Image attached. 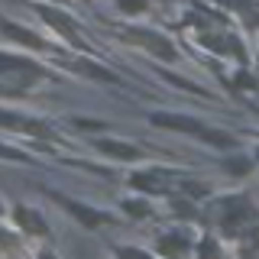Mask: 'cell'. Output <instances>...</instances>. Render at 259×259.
<instances>
[{"instance_id": "8fae6325", "label": "cell", "mask_w": 259, "mask_h": 259, "mask_svg": "<svg viewBox=\"0 0 259 259\" xmlns=\"http://www.w3.org/2000/svg\"><path fill=\"white\" fill-rule=\"evenodd\" d=\"M130 188L149 191V194H162V191H165V185L159 182L156 172H136V175H130Z\"/></svg>"}, {"instance_id": "2e32d148", "label": "cell", "mask_w": 259, "mask_h": 259, "mask_svg": "<svg viewBox=\"0 0 259 259\" xmlns=\"http://www.w3.org/2000/svg\"><path fill=\"white\" fill-rule=\"evenodd\" d=\"M123 210L133 217H146L149 214V207H146V201H123Z\"/></svg>"}, {"instance_id": "ac0fdd59", "label": "cell", "mask_w": 259, "mask_h": 259, "mask_svg": "<svg viewBox=\"0 0 259 259\" xmlns=\"http://www.w3.org/2000/svg\"><path fill=\"white\" fill-rule=\"evenodd\" d=\"M162 78H168V81H172V84H175V88H185V91H198V88H194V84H191V81H185V78H178V75H172V71H165V75H162Z\"/></svg>"}, {"instance_id": "e0dca14e", "label": "cell", "mask_w": 259, "mask_h": 259, "mask_svg": "<svg viewBox=\"0 0 259 259\" xmlns=\"http://www.w3.org/2000/svg\"><path fill=\"white\" fill-rule=\"evenodd\" d=\"M233 88H246V91H249V88H259V81L253 75H246V71H240V75L233 78Z\"/></svg>"}, {"instance_id": "9a60e30c", "label": "cell", "mask_w": 259, "mask_h": 259, "mask_svg": "<svg viewBox=\"0 0 259 259\" xmlns=\"http://www.w3.org/2000/svg\"><path fill=\"white\" fill-rule=\"evenodd\" d=\"M117 10L130 13V16H133V13H146V10H149V0H117Z\"/></svg>"}, {"instance_id": "44dd1931", "label": "cell", "mask_w": 259, "mask_h": 259, "mask_svg": "<svg viewBox=\"0 0 259 259\" xmlns=\"http://www.w3.org/2000/svg\"><path fill=\"white\" fill-rule=\"evenodd\" d=\"M182 188L188 191V194H207L204 185H198V182H182Z\"/></svg>"}, {"instance_id": "ffe728a7", "label": "cell", "mask_w": 259, "mask_h": 259, "mask_svg": "<svg viewBox=\"0 0 259 259\" xmlns=\"http://www.w3.org/2000/svg\"><path fill=\"white\" fill-rule=\"evenodd\" d=\"M227 168H230V172H237V175H243L249 168V162H243V159H230L227 162Z\"/></svg>"}, {"instance_id": "3957f363", "label": "cell", "mask_w": 259, "mask_h": 259, "mask_svg": "<svg viewBox=\"0 0 259 259\" xmlns=\"http://www.w3.org/2000/svg\"><path fill=\"white\" fill-rule=\"evenodd\" d=\"M36 13H39V20L49 23L55 32H62L68 42H78V23L71 20L65 10H59V7H46V4H36Z\"/></svg>"}, {"instance_id": "d4e9b609", "label": "cell", "mask_w": 259, "mask_h": 259, "mask_svg": "<svg viewBox=\"0 0 259 259\" xmlns=\"http://www.w3.org/2000/svg\"><path fill=\"white\" fill-rule=\"evenodd\" d=\"M0 214H4V204H0Z\"/></svg>"}, {"instance_id": "d6986e66", "label": "cell", "mask_w": 259, "mask_h": 259, "mask_svg": "<svg viewBox=\"0 0 259 259\" xmlns=\"http://www.w3.org/2000/svg\"><path fill=\"white\" fill-rule=\"evenodd\" d=\"M0 159H13V162H23L26 156H23V152H16V149H10V146H0Z\"/></svg>"}, {"instance_id": "8992f818", "label": "cell", "mask_w": 259, "mask_h": 259, "mask_svg": "<svg viewBox=\"0 0 259 259\" xmlns=\"http://www.w3.org/2000/svg\"><path fill=\"white\" fill-rule=\"evenodd\" d=\"M13 221L20 224L26 233H32V237H46V233H49L46 221H42V217H39L32 207H26V204H16V207H13Z\"/></svg>"}, {"instance_id": "9c48e42d", "label": "cell", "mask_w": 259, "mask_h": 259, "mask_svg": "<svg viewBox=\"0 0 259 259\" xmlns=\"http://www.w3.org/2000/svg\"><path fill=\"white\" fill-rule=\"evenodd\" d=\"M65 207H68V214H71V217H78V221L84 224L88 230H94V227H101V224H104V214H101V210L81 204V201H65Z\"/></svg>"}, {"instance_id": "7c38bea8", "label": "cell", "mask_w": 259, "mask_h": 259, "mask_svg": "<svg viewBox=\"0 0 259 259\" xmlns=\"http://www.w3.org/2000/svg\"><path fill=\"white\" fill-rule=\"evenodd\" d=\"M204 46L217 49L221 55H237V59H243V46L233 36H204Z\"/></svg>"}, {"instance_id": "ba28073f", "label": "cell", "mask_w": 259, "mask_h": 259, "mask_svg": "<svg viewBox=\"0 0 259 259\" xmlns=\"http://www.w3.org/2000/svg\"><path fill=\"white\" fill-rule=\"evenodd\" d=\"M0 29H4L7 36L13 39V42H20V46H29V49H46V42L36 36V32H29V29L16 26V23H10V20H0Z\"/></svg>"}, {"instance_id": "6da1fadb", "label": "cell", "mask_w": 259, "mask_h": 259, "mask_svg": "<svg viewBox=\"0 0 259 259\" xmlns=\"http://www.w3.org/2000/svg\"><path fill=\"white\" fill-rule=\"evenodd\" d=\"M123 39H130V42H140V46H146L156 59H162V62H175V46L168 42L165 36H159V32H149V29H130V32H120Z\"/></svg>"}, {"instance_id": "cb8c5ba5", "label": "cell", "mask_w": 259, "mask_h": 259, "mask_svg": "<svg viewBox=\"0 0 259 259\" xmlns=\"http://www.w3.org/2000/svg\"><path fill=\"white\" fill-rule=\"evenodd\" d=\"M198 249H201V253H204V256H207V253L214 256V253H217V243H214V240H204V243H201Z\"/></svg>"}, {"instance_id": "4fadbf2b", "label": "cell", "mask_w": 259, "mask_h": 259, "mask_svg": "<svg viewBox=\"0 0 259 259\" xmlns=\"http://www.w3.org/2000/svg\"><path fill=\"white\" fill-rule=\"evenodd\" d=\"M188 249V240L182 233H172V237H162L159 240V253L162 256H175V253H185Z\"/></svg>"}, {"instance_id": "30bf717a", "label": "cell", "mask_w": 259, "mask_h": 259, "mask_svg": "<svg viewBox=\"0 0 259 259\" xmlns=\"http://www.w3.org/2000/svg\"><path fill=\"white\" fill-rule=\"evenodd\" d=\"M71 68L81 71V75H88V78H94V81H107V84H117V81H120L110 68H104V65H97V62H91V59H78Z\"/></svg>"}, {"instance_id": "5b68a950", "label": "cell", "mask_w": 259, "mask_h": 259, "mask_svg": "<svg viewBox=\"0 0 259 259\" xmlns=\"http://www.w3.org/2000/svg\"><path fill=\"white\" fill-rule=\"evenodd\" d=\"M221 207H224V214H221L224 227H237V224L253 221V217H256V210H253V204H249L246 198H227Z\"/></svg>"}, {"instance_id": "603a6c76", "label": "cell", "mask_w": 259, "mask_h": 259, "mask_svg": "<svg viewBox=\"0 0 259 259\" xmlns=\"http://www.w3.org/2000/svg\"><path fill=\"white\" fill-rule=\"evenodd\" d=\"M75 126H84V130H107L104 123H97V120H75Z\"/></svg>"}, {"instance_id": "52a82bcc", "label": "cell", "mask_w": 259, "mask_h": 259, "mask_svg": "<svg viewBox=\"0 0 259 259\" xmlns=\"http://www.w3.org/2000/svg\"><path fill=\"white\" fill-rule=\"evenodd\" d=\"M97 149H101L104 156L117 159V162H133V159H140V149H136V146L120 143V140H97Z\"/></svg>"}, {"instance_id": "7a4b0ae2", "label": "cell", "mask_w": 259, "mask_h": 259, "mask_svg": "<svg viewBox=\"0 0 259 259\" xmlns=\"http://www.w3.org/2000/svg\"><path fill=\"white\" fill-rule=\"evenodd\" d=\"M0 126L4 130H16V133H26V136H52V126L46 120H36V117H26V113H13V110H0Z\"/></svg>"}, {"instance_id": "484cf974", "label": "cell", "mask_w": 259, "mask_h": 259, "mask_svg": "<svg viewBox=\"0 0 259 259\" xmlns=\"http://www.w3.org/2000/svg\"><path fill=\"white\" fill-rule=\"evenodd\" d=\"M256 156H259V152H256Z\"/></svg>"}, {"instance_id": "5bb4252c", "label": "cell", "mask_w": 259, "mask_h": 259, "mask_svg": "<svg viewBox=\"0 0 259 259\" xmlns=\"http://www.w3.org/2000/svg\"><path fill=\"white\" fill-rule=\"evenodd\" d=\"M194 136H201V140L210 143V146H233V136L230 133H221V130H214V126H201Z\"/></svg>"}, {"instance_id": "7402d4cb", "label": "cell", "mask_w": 259, "mask_h": 259, "mask_svg": "<svg viewBox=\"0 0 259 259\" xmlns=\"http://www.w3.org/2000/svg\"><path fill=\"white\" fill-rule=\"evenodd\" d=\"M172 207H175V214H188V217L194 214V210H191V204H188V201H178V198L172 201Z\"/></svg>"}, {"instance_id": "277c9868", "label": "cell", "mask_w": 259, "mask_h": 259, "mask_svg": "<svg viewBox=\"0 0 259 259\" xmlns=\"http://www.w3.org/2000/svg\"><path fill=\"white\" fill-rule=\"evenodd\" d=\"M149 123L159 126V130H175V133H198V130L204 126L194 117H185V113H152Z\"/></svg>"}]
</instances>
